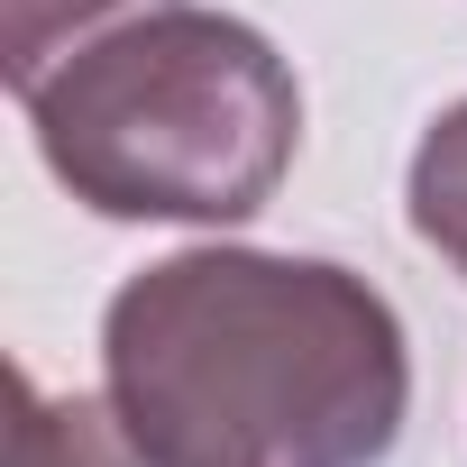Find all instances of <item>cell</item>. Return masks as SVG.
<instances>
[{"label": "cell", "instance_id": "6da1fadb", "mask_svg": "<svg viewBox=\"0 0 467 467\" xmlns=\"http://www.w3.org/2000/svg\"><path fill=\"white\" fill-rule=\"evenodd\" d=\"M101 394L165 467H385L412 358L394 303L339 257L183 248L110 294Z\"/></svg>", "mask_w": 467, "mask_h": 467}, {"label": "cell", "instance_id": "7a4b0ae2", "mask_svg": "<svg viewBox=\"0 0 467 467\" xmlns=\"http://www.w3.org/2000/svg\"><path fill=\"white\" fill-rule=\"evenodd\" d=\"M47 174L101 220H257L303 147V92L266 28L156 0L28 92Z\"/></svg>", "mask_w": 467, "mask_h": 467}, {"label": "cell", "instance_id": "3957f363", "mask_svg": "<svg viewBox=\"0 0 467 467\" xmlns=\"http://www.w3.org/2000/svg\"><path fill=\"white\" fill-rule=\"evenodd\" d=\"M138 10H156V0H0V65H10V92H28L83 37H101V28L138 19Z\"/></svg>", "mask_w": 467, "mask_h": 467}, {"label": "cell", "instance_id": "277c9868", "mask_svg": "<svg viewBox=\"0 0 467 467\" xmlns=\"http://www.w3.org/2000/svg\"><path fill=\"white\" fill-rule=\"evenodd\" d=\"M403 202H412V239L440 248V257L467 275V101H449V110L431 119V138L412 147Z\"/></svg>", "mask_w": 467, "mask_h": 467}, {"label": "cell", "instance_id": "5b68a950", "mask_svg": "<svg viewBox=\"0 0 467 467\" xmlns=\"http://www.w3.org/2000/svg\"><path fill=\"white\" fill-rule=\"evenodd\" d=\"M129 440H138V431H129ZM129 440H119V449H110L101 467H165V458H147V449H129Z\"/></svg>", "mask_w": 467, "mask_h": 467}]
</instances>
